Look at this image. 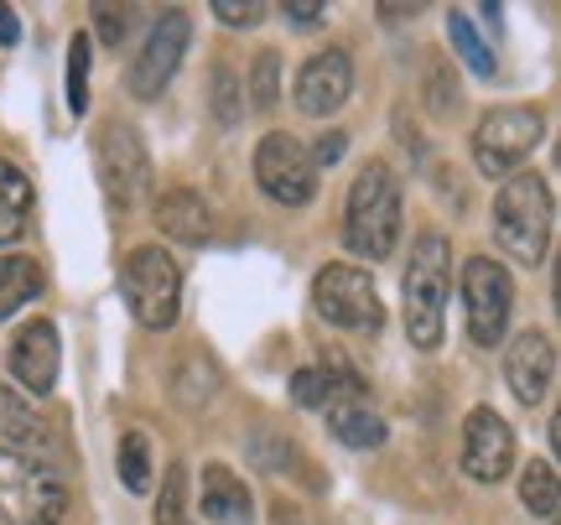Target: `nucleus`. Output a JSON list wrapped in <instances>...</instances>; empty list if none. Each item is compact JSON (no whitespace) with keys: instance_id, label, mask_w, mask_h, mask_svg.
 <instances>
[{"instance_id":"obj_1","label":"nucleus","mask_w":561,"mask_h":525,"mask_svg":"<svg viewBox=\"0 0 561 525\" xmlns=\"http://www.w3.org/2000/svg\"><path fill=\"white\" fill-rule=\"evenodd\" d=\"M343 244L364 261H385L401 244V178L390 162H364L343 208Z\"/></svg>"},{"instance_id":"obj_2","label":"nucleus","mask_w":561,"mask_h":525,"mask_svg":"<svg viewBox=\"0 0 561 525\" xmlns=\"http://www.w3.org/2000/svg\"><path fill=\"white\" fill-rule=\"evenodd\" d=\"M551 224H557L551 187L536 172H515L494 198V240L504 244V255L520 265H541L551 250Z\"/></svg>"},{"instance_id":"obj_3","label":"nucleus","mask_w":561,"mask_h":525,"mask_svg":"<svg viewBox=\"0 0 561 525\" xmlns=\"http://www.w3.org/2000/svg\"><path fill=\"white\" fill-rule=\"evenodd\" d=\"M447 286H453V244L437 229H426L411 244V265H405V333L416 349L442 344V312H447Z\"/></svg>"},{"instance_id":"obj_4","label":"nucleus","mask_w":561,"mask_h":525,"mask_svg":"<svg viewBox=\"0 0 561 525\" xmlns=\"http://www.w3.org/2000/svg\"><path fill=\"white\" fill-rule=\"evenodd\" d=\"M68 489L32 453L0 447V525H58Z\"/></svg>"},{"instance_id":"obj_5","label":"nucleus","mask_w":561,"mask_h":525,"mask_svg":"<svg viewBox=\"0 0 561 525\" xmlns=\"http://www.w3.org/2000/svg\"><path fill=\"white\" fill-rule=\"evenodd\" d=\"M121 292H125V307L136 312L140 328H161L178 323V307H182V271L178 261L161 250V244H136L121 265Z\"/></svg>"},{"instance_id":"obj_6","label":"nucleus","mask_w":561,"mask_h":525,"mask_svg":"<svg viewBox=\"0 0 561 525\" xmlns=\"http://www.w3.org/2000/svg\"><path fill=\"white\" fill-rule=\"evenodd\" d=\"M546 115L536 104H500L473 125V167L483 178H510L541 146Z\"/></svg>"},{"instance_id":"obj_7","label":"nucleus","mask_w":561,"mask_h":525,"mask_svg":"<svg viewBox=\"0 0 561 525\" xmlns=\"http://www.w3.org/2000/svg\"><path fill=\"white\" fill-rule=\"evenodd\" d=\"M312 312H318L322 323L343 328V333H375L385 323L375 276L348 261H328L318 271V282H312Z\"/></svg>"},{"instance_id":"obj_8","label":"nucleus","mask_w":561,"mask_h":525,"mask_svg":"<svg viewBox=\"0 0 561 525\" xmlns=\"http://www.w3.org/2000/svg\"><path fill=\"white\" fill-rule=\"evenodd\" d=\"M94 167H100V182L110 203H130L146 198V187H151V151H146V136H140L130 121H110L100 125V136H94Z\"/></svg>"},{"instance_id":"obj_9","label":"nucleus","mask_w":561,"mask_h":525,"mask_svg":"<svg viewBox=\"0 0 561 525\" xmlns=\"http://www.w3.org/2000/svg\"><path fill=\"white\" fill-rule=\"evenodd\" d=\"M255 182L261 193L280 208H301V203L318 198V167H312V151L286 136V130H271L261 146H255Z\"/></svg>"},{"instance_id":"obj_10","label":"nucleus","mask_w":561,"mask_h":525,"mask_svg":"<svg viewBox=\"0 0 561 525\" xmlns=\"http://www.w3.org/2000/svg\"><path fill=\"white\" fill-rule=\"evenodd\" d=\"M462 307H468V339L479 349H494L510 328V307H515V286L504 276L500 261L473 255L462 265Z\"/></svg>"},{"instance_id":"obj_11","label":"nucleus","mask_w":561,"mask_h":525,"mask_svg":"<svg viewBox=\"0 0 561 525\" xmlns=\"http://www.w3.org/2000/svg\"><path fill=\"white\" fill-rule=\"evenodd\" d=\"M187 42H193L187 11H161V16L151 21L146 47H140L136 62H130V94H136V100H157L161 89L172 83L182 53H187Z\"/></svg>"},{"instance_id":"obj_12","label":"nucleus","mask_w":561,"mask_h":525,"mask_svg":"<svg viewBox=\"0 0 561 525\" xmlns=\"http://www.w3.org/2000/svg\"><path fill=\"white\" fill-rule=\"evenodd\" d=\"M515 468V432L494 406H473L462 416V473L479 484H500Z\"/></svg>"},{"instance_id":"obj_13","label":"nucleus","mask_w":561,"mask_h":525,"mask_svg":"<svg viewBox=\"0 0 561 525\" xmlns=\"http://www.w3.org/2000/svg\"><path fill=\"white\" fill-rule=\"evenodd\" d=\"M348 89H354V58H348L343 47L312 53L297 73V110L301 115H312V121H322V115L343 110Z\"/></svg>"},{"instance_id":"obj_14","label":"nucleus","mask_w":561,"mask_h":525,"mask_svg":"<svg viewBox=\"0 0 561 525\" xmlns=\"http://www.w3.org/2000/svg\"><path fill=\"white\" fill-rule=\"evenodd\" d=\"M504 380L515 390V401L541 406L551 396V380H557V344H551V333H541V328L520 333L510 344V354H504Z\"/></svg>"},{"instance_id":"obj_15","label":"nucleus","mask_w":561,"mask_h":525,"mask_svg":"<svg viewBox=\"0 0 561 525\" xmlns=\"http://www.w3.org/2000/svg\"><path fill=\"white\" fill-rule=\"evenodd\" d=\"M11 375H16L32 396H47L58 385V328L53 323H26L11 339Z\"/></svg>"},{"instance_id":"obj_16","label":"nucleus","mask_w":561,"mask_h":525,"mask_svg":"<svg viewBox=\"0 0 561 525\" xmlns=\"http://www.w3.org/2000/svg\"><path fill=\"white\" fill-rule=\"evenodd\" d=\"M359 369L343 359L339 349H328L318 364H307V369H297L291 375V401L301 406V411H318V406H328L333 396H343V390H359Z\"/></svg>"},{"instance_id":"obj_17","label":"nucleus","mask_w":561,"mask_h":525,"mask_svg":"<svg viewBox=\"0 0 561 525\" xmlns=\"http://www.w3.org/2000/svg\"><path fill=\"white\" fill-rule=\"evenodd\" d=\"M203 521L214 525H250L255 521V494L234 468L208 464L203 468Z\"/></svg>"},{"instance_id":"obj_18","label":"nucleus","mask_w":561,"mask_h":525,"mask_svg":"<svg viewBox=\"0 0 561 525\" xmlns=\"http://www.w3.org/2000/svg\"><path fill=\"white\" fill-rule=\"evenodd\" d=\"M322 411H328V426H333V437H339V443H348V447H380L385 443V416L369 406L364 385L359 390L333 396Z\"/></svg>"},{"instance_id":"obj_19","label":"nucleus","mask_w":561,"mask_h":525,"mask_svg":"<svg viewBox=\"0 0 561 525\" xmlns=\"http://www.w3.org/2000/svg\"><path fill=\"white\" fill-rule=\"evenodd\" d=\"M157 229L178 244H203L208 235H214V214H208L203 193H193V187H172V193H161V203H157Z\"/></svg>"},{"instance_id":"obj_20","label":"nucleus","mask_w":561,"mask_h":525,"mask_svg":"<svg viewBox=\"0 0 561 525\" xmlns=\"http://www.w3.org/2000/svg\"><path fill=\"white\" fill-rule=\"evenodd\" d=\"M32 229V182L16 162L0 157V244H16Z\"/></svg>"},{"instance_id":"obj_21","label":"nucleus","mask_w":561,"mask_h":525,"mask_svg":"<svg viewBox=\"0 0 561 525\" xmlns=\"http://www.w3.org/2000/svg\"><path fill=\"white\" fill-rule=\"evenodd\" d=\"M32 297H42V265L26 255H0V318L21 312Z\"/></svg>"},{"instance_id":"obj_22","label":"nucleus","mask_w":561,"mask_h":525,"mask_svg":"<svg viewBox=\"0 0 561 525\" xmlns=\"http://www.w3.org/2000/svg\"><path fill=\"white\" fill-rule=\"evenodd\" d=\"M42 432H47V426H42L37 406L26 401V396H16L11 385H0V437L16 443V453H21V447H37Z\"/></svg>"},{"instance_id":"obj_23","label":"nucleus","mask_w":561,"mask_h":525,"mask_svg":"<svg viewBox=\"0 0 561 525\" xmlns=\"http://www.w3.org/2000/svg\"><path fill=\"white\" fill-rule=\"evenodd\" d=\"M520 500L536 521H551L561 505V489H557V468L551 464H525L520 473Z\"/></svg>"},{"instance_id":"obj_24","label":"nucleus","mask_w":561,"mask_h":525,"mask_svg":"<svg viewBox=\"0 0 561 525\" xmlns=\"http://www.w3.org/2000/svg\"><path fill=\"white\" fill-rule=\"evenodd\" d=\"M447 42H453V53L468 62V73H479V79H489V73H494V53L483 47V37L473 32V21L462 16V11H453V16H447Z\"/></svg>"},{"instance_id":"obj_25","label":"nucleus","mask_w":561,"mask_h":525,"mask_svg":"<svg viewBox=\"0 0 561 525\" xmlns=\"http://www.w3.org/2000/svg\"><path fill=\"white\" fill-rule=\"evenodd\" d=\"M121 479L130 494H146V484H151V437L146 432H125L121 437Z\"/></svg>"},{"instance_id":"obj_26","label":"nucleus","mask_w":561,"mask_h":525,"mask_svg":"<svg viewBox=\"0 0 561 525\" xmlns=\"http://www.w3.org/2000/svg\"><path fill=\"white\" fill-rule=\"evenodd\" d=\"M157 525H193V521H187V468H182V464H172V468H167V479H161Z\"/></svg>"},{"instance_id":"obj_27","label":"nucleus","mask_w":561,"mask_h":525,"mask_svg":"<svg viewBox=\"0 0 561 525\" xmlns=\"http://www.w3.org/2000/svg\"><path fill=\"white\" fill-rule=\"evenodd\" d=\"M276 100H280V58L276 53H261L255 68H250V104L265 115V110H276Z\"/></svg>"},{"instance_id":"obj_28","label":"nucleus","mask_w":561,"mask_h":525,"mask_svg":"<svg viewBox=\"0 0 561 525\" xmlns=\"http://www.w3.org/2000/svg\"><path fill=\"white\" fill-rule=\"evenodd\" d=\"M68 110L73 115L89 110V42L83 37H73V47H68Z\"/></svg>"},{"instance_id":"obj_29","label":"nucleus","mask_w":561,"mask_h":525,"mask_svg":"<svg viewBox=\"0 0 561 525\" xmlns=\"http://www.w3.org/2000/svg\"><path fill=\"white\" fill-rule=\"evenodd\" d=\"M130 5H94V21H100V42L104 47H121L130 37Z\"/></svg>"},{"instance_id":"obj_30","label":"nucleus","mask_w":561,"mask_h":525,"mask_svg":"<svg viewBox=\"0 0 561 525\" xmlns=\"http://www.w3.org/2000/svg\"><path fill=\"white\" fill-rule=\"evenodd\" d=\"M214 115H219V125L240 121V94H234V73L229 68H214Z\"/></svg>"},{"instance_id":"obj_31","label":"nucleus","mask_w":561,"mask_h":525,"mask_svg":"<svg viewBox=\"0 0 561 525\" xmlns=\"http://www.w3.org/2000/svg\"><path fill=\"white\" fill-rule=\"evenodd\" d=\"M214 16L224 21V26H255V21L265 16L261 0H214Z\"/></svg>"},{"instance_id":"obj_32","label":"nucleus","mask_w":561,"mask_h":525,"mask_svg":"<svg viewBox=\"0 0 561 525\" xmlns=\"http://www.w3.org/2000/svg\"><path fill=\"white\" fill-rule=\"evenodd\" d=\"M343 146H348V141H343V130H333V136H322L318 151H312V167H333V162L343 157Z\"/></svg>"},{"instance_id":"obj_33","label":"nucleus","mask_w":561,"mask_h":525,"mask_svg":"<svg viewBox=\"0 0 561 525\" xmlns=\"http://www.w3.org/2000/svg\"><path fill=\"white\" fill-rule=\"evenodd\" d=\"M280 11H286V21H297V26H318L328 16V5H301V0H286Z\"/></svg>"},{"instance_id":"obj_34","label":"nucleus","mask_w":561,"mask_h":525,"mask_svg":"<svg viewBox=\"0 0 561 525\" xmlns=\"http://www.w3.org/2000/svg\"><path fill=\"white\" fill-rule=\"evenodd\" d=\"M0 42H5V47L21 42V26H16V11H11V5H0Z\"/></svg>"}]
</instances>
